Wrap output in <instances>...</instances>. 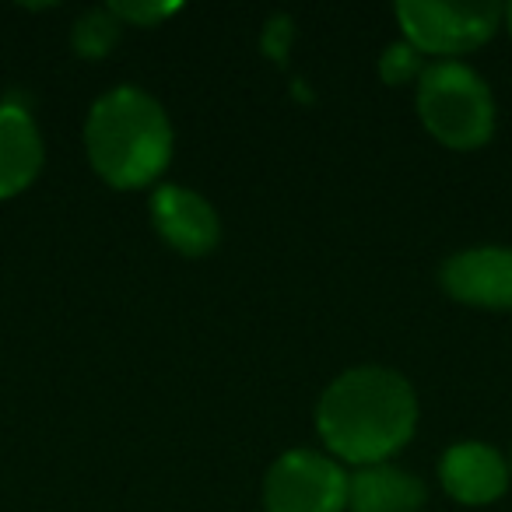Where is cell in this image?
<instances>
[{
    "label": "cell",
    "mask_w": 512,
    "mask_h": 512,
    "mask_svg": "<svg viewBox=\"0 0 512 512\" xmlns=\"http://www.w3.org/2000/svg\"><path fill=\"white\" fill-rule=\"evenodd\" d=\"M418 421V400L404 376L379 365H362L327 386L316 407V425L341 460L386 463L407 439Z\"/></svg>",
    "instance_id": "6da1fadb"
},
{
    "label": "cell",
    "mask_w": 512,
    "mask_h": 512,
    "mask_svg": "<svg viewBox=\"0 0 512 512\" xmlns=\"http://www.w3.org/2000/svg\"><path fill=\"white\" fill-rule=\"evenodd\" d=\"M85 148L95 172L120 190L158 176L172 158V127L165 109L141 88H116L88 113Z\"/></svg>",
    "instance_id": "7a4b0ae2"
},
{
    "label": "cell",
    "mask_w": 512,
    "mask_h": 512,
    "mask_svg": "<svg viewBox=\"0 0 512 512\" xmlns=\"http://www.w3.org/2000/svg\"><path fill=\"white\" fill-rule=\"evenodd\" d=\"M418 113L439 144L456 151L481 148L495 130V102L477 71L439 60L418 78Z\"/></svg>",
    "instance_id": "3957f363"
},
{
    "label": "cell",
    "mask_w": 512,
    "mask_h": 512,
    "mask_svg": "<svg viewBox=\"0 0 512 512\" xmlns=\"http://www.w3.org/2000/svg\"><path fill=\"white\" fill-rule=\"evenodd\" d=\"M505 11L491 0L484 4H432V0H404L397 18L407 43L418 53H467L491 39Z\"/></svg>",
    "instance_id": "277c9868"
},
{
    "label": "cell",
    "mask_w": 512,
    "mask_h": 512,
    "mask_svg": "<svg viewBox=\"0 0 512 512\" xmlns=\"http://www.w3.org/2000/svg\"><path fill=\"white\" fill-rule=\"evenodd\" d=\"M267 512H341L348 505V474L323 453H285L264 481Z\"/></svg>",
    "instance_id": "5b68a950"
},
{
    "label": "cell",
    "mask_w": 512,
    "mask_h": 512,
    "mask_svg": "<svg viewBox=\"0 0 512 512\" xmlns=\"http://www.w3.org/2000/svg\"><path fill=\"white\" fill-rule=\"evenodd\" d=\"M442 288L481 309H512V249L474 246L442 264Z\"/></svg>",
    "instance_id": "8992f818"
},
{
    "label": "cell",
    "mask_w": 512,
    "mask_h": 512,
    "mask_svg": "<svg viewBox=\"0 0 512 512\" xmlns=\"http://www.w3.org/2000/svg\"><path fill=\"white\" fill-rule=\"evenodd\" d=\"M151 221H155L158 235L186 256H204L218 246V214L200 193L186 190V186H162L151 197Z\"/></svg>",
    "instance_id": "52a82bcc"
},
{
    "label": "cell",
    "mask_w": 512,
    "mask_h": 512,
    "mask_svg": "<svg viewBox=\"0 0 512 512\" xmlns=\"http://www.w3.org/2000/svg\"><path fill=\"white\" fill-rule=\"evenodd\" d=\"M442 488L463 505H484L495 502L509 484V467L498 456V449L484 446V442H460V446L446 449L439 463Z\"/></svg>",
    "instance_id": "ba28073f"
},
{
    "label": "cell",
    "mask_w": 512,
    "mask_h": 512,
    "mask_svg": "<svg viewBox=\"0 0 512 512\" xmlns=\"http://www.w3.org/2000/svg\"><path fill=\"white\" fill-rule=\"evenodd\" d=\"M43 165L39 127L22 106H0V197H15L36 179Z\"/></svg>",
    "instance_id": "9c48e42d"
},
{
    "label": "cell",
    "mask_w": 512,
    "mask_h": 512,
    "mask_svg": "<svg viewBox=\"0 0 512 512\" xmlns=\"http://www.w3.org/2000/svg\"><path fill=\"white\" fill-rule=\"evenodd\" d=\"M425 502V484L390 463H372L348 477L351 512H418Z\"/></svg>",
    "instance_id": "30bf717a"
},
{
    "label": "cell",
    "mask_w": 512,
    "mask_h": 512,
    "mask_svg": "<svg viewBox=\"0 0 512 512\" xmlns=\"http://www.w3.org/2000/svg\"><path fill=\"white\" fill-rule=\"evenodd\" d=\"M116 32L120 29L113 22V11H92V15H85L74 25V46L85 57H102L116 43Z\"/></svg>",
    "instance_id": "8fae6325"
},
{
    "label": "cell",
    "mask_w": 512,
    "mask_h": 512,
    "mask_svg": "<svg viewBox=\"0 0 512 512\" xmlns=\"http://www.w3.org/2000/svg\"><path fill=\"white\" fill-rule=\"evenodd\" d=\"M421 53L414 50L411 43H397V46H390L386 50V57H383V78L390 81V85H400V81H407V78H414L418 74L421 78Z\"/></svg>",
    "instance_id": "7c38bea8"
},
{
    "label": "cell",
    "mask_w": 512,
    "mask_h": 512,
    "mask_svg": "<svg viewBox=\"0 0 512 512\" xmlns=\"http://www.w3.org/2000/svg\"><path fill=\"white\" fill-rule=\"evenodd\" d=\"M113 15H123V18H134V22H155V18L169 15V4H162V8H151V4H113Z\"/></svg>",
    "instance_id": "4fadbf2b"
},
{
    "label": "cell",
    "mask_w": 512,
    "mask_h": 512,
    "mask_svg": "<svg viewBox=\"0 0 512 512\" xmlns=\"http://www.w3.org/2000/svg\"><path fill=\"white\" fill-rule=\"evenodd\" d=\"M505 18H509V29H512V4H509V8H505Z\"/></svg>",
    "instance_id": "5bb4252c"
}]
</instances>
